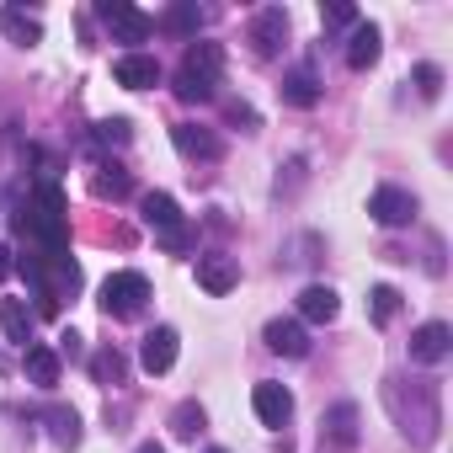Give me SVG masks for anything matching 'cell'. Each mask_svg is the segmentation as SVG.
<instances>
[{"label":"cell","instance_id":"obj_1","mask_svg":"<svg viewBox=\"0 0 453 453\" xmlns=\"http://www.w3.org/2000/svg\"><path fill=\"white\" fill-rule=\"evenodd\" d=\"M219 70H224V49H219V43H187L171 91H176L181 102H213V91H219Z\"/></svg>","mask_w":453,"mask_h":453},{"label":"cell","instance_id":"obj_2","mask_svg":"<svg viewBox=\"0 0 453 453\" xmlns=\"http://www.w3.org/2000/svg\"><path fill=\"white\" fill-rule=\"evenodd\" d=\"M139 213H144L150 230L160 235L165 251H187V246H192V230H187V219H181V208H176L171 192H144V197H139Z\"/></svg>","mask_w":453,"mask_h":453},{"label":"cell","instance_id":"obj_3","mask_svg":"<svg viewBox=\"0 0 453 453\" xmlns=\"http://www.w3.org/2000/svg\"><path fill=\"white\" fill-rule=\"evenodd\" d=\"M144 299H150V283H144L139 273H112V278L102 283V294H96V304H102L107 320H134V315L144 310Z\"/></svg>","mask_w":453,"mask_h":453},{"label":"cell","instance_id":"obj_4","mask_svg":"<svg viewBox=\"0 0 453 453\" xmlns=\"http://www.w3.org/2000/svg\"><path fill=\"white\" fill-rule=\"evenodd\" d=\"M96 17L112 33V43H150V33H155V22L144 12H134L128 0H96Z\"/></svg>","mask_w":453,"mask_h":453},{"label":"cell","instance_id":"obj_5","mask_svg":"<svg viewBox=\"0 0 453 453\" xmlns=\"http://www.w3.org/2000/svg\"><path fill=\"white\" fill-rule=\"evenodd\" d=\"M241 283V262L235 257H224V251H208V257H197V288L203 294H213V299H224Z\"/></svg>","mask_w":453,"mask_h":453},{"label":"cell","instance_id":"obj_6","mask_svg":"<svg viewBox=\"0 0 453 453\" xmlns=\"http://www.w3.org/2000/svg\"><path fill=\"white\" fill-rule=\"evenodd\" d=\"M368 213H373V224H384V230H400V224L416 219V197L400 192V187H379L368 197Z\"/></svg>","mask_w":453,"mask_h":453},{"label":"cell","instance_id":"obj_7","mask_svg":"<svg viewBox=\"0 0 453 453\" xmlns=\"http://www.w3.org/2000/svg\"><path fill=\"white\" fill-rule=\"evenodd\" d=\"M283 43H288V12H283V6L257 12V22H251V49H257V59H273Z\"/></svg>","mask_w":453,"mask_h":453},{"label":"cell","instance_id":"obj_8","mask_svg":"<svg viewBox=\"0 0 453 453\" xmlns=\"http://www.w3.org/2000/svg\"><path fill=\"white\" fill-rule=\"evenodd\" d=\"M448 352H453V331H448L442 320H426V326L411 331V363L432 368V363H442Z\"/></svg>","mask_w":453,"mask_h":453},{"label":"cell","instance_id":"obj_9","mask_svg":"<svg viewBox=\"0 0 453 453\" xmlns=\"http://www.w3.org/2000/svg\"><path fill=\"white\" fill-rule=\"evenodd\" d=\"M176 331L171 326H155L150 336H144V347H139V368L155 379V373H171V363H176Z\"/></svg>","mask_w":453,"mask_h":453},{"label":"cell","instance_id":"obj_10","mask_svg":"<svg viewBox=\"0 0 453 453\" xmlns=\"http://www.w3.org/2000/svg\"><path fill=\"white\" fill-rule=\"evenodd\" d=\"M251 405H257L262 426H288V416H294V395H288L283 384H273V379H262V384L251 389Z\"/></svg>","mask_w":453,"mask_h":453},{"label":"cell","instance_id":"obj_11","mask_svg":"<svg viewBox=\"0 0 453 453\" xmlns=\"http://www.w3.org/2000/svg\"><path fill=\"white\" fill-rule=\"evenodd\" d=\"M112 81L128 86V91H150V86H160V65L150 54H118L112 59Z\"/></svg>","mask_w":453,"mask_h":453},{"label":"cell","instance_id":"obj_12","mask_svg":"<svg viewBox=\"0 0 453 453\" xmlns=\"http://www.w3.org/2000/svg\"><path fill=\"white\" fill-rule=\"evenodd\" d=\"M342 315V299H336V288H326V283H310L304 294H299V326L310 320V326H331Z\"/></svg>","mask_w":453,"mask_h":453},{"label":"cell","instance_id":"obj_13","mask_svg":"<svg viewBox=\"0 0 453 453\" xmlns=\"http://www.w3.org/2000/svg\"><path fill=\"white\" fill-rule=\"evenodd\" d=\"M357 421H363L357 405H352V400H336V405L326 411V421H320V426H326V442H336V448H357Z\"/></svg>","mask_w":453,"mask_h":453},{"label":"cell","instance_id":"obj_14","mask_svg":"<svg viewBox=\"0 0 453 453\" xmlns=\"http://www.w3.org/2000/svg\"><path fill=\"white\" fill-rule=\"evenodd\" d=\"M267 347H273L278 357H310V331H304L299 320H273V326H267Z\"/></svg>","mask_w":453,"mask_h":453},{"label":"cell","instance_id":"obj_15","mask_svg":"<svg viewBox=\"0 0 453 453\" xmlns=\"http://www.w3.org/2000/svg\"><path fill=\"white\" fill-rule=\"evenodd\" d=\"M379 49H384L379 27H373V22H357L352 38H347V65H352V70H368V65H379Z\"/></svg>","mask_w":453,"mask_h":453},{"label":"cell","instance_id":"obj_16","mask_svg":"<svg viewBox=\"0 0 453 453\" xmlns=\"http://www.w3.org/2000/svg\"><path fill=\"white\" fill-rule=\"evenodd\" d=\"M203 22H208V12L197 6V0H176V6L160 17V27H165V33H176V38H192V43H197Z\"/></svg>","mask_w":453,"mask_h":453},{"label":"cell","instance_id":"obj_17","mask_svg":"<svg viewBox=\"0 0 453 453\" xmlns=\"http://www.w3.org/2000/svg\"><path fill=\"white\" fill-rule=\"evenodd\" d=\"M0 33H6L12 43H22V49L43 43V22L27 17V12H17V6H0Z\"/></svg>","mask_w":453,"mask_h":453},{"label":"cell","instance_id":"obj_18","mask_svg":"<svg viewBox=\"0 0 453 453\" xmlns=\"http://www.w3.org/2000/svg\"><path fill=\"white\" fill-rule=\"evenodd\" d=\"M22 368H27V379L38 384V389H54L59 384V352L54 347H27V357H22Z\"/></svg>","mask_w":453,"mask_h":453},{"label":"cell","instance_id":"obj_19","mask_svg":"<svg viewBox=\"0 0 453 453\" xmlns=\"http://www.w3.org/2000/svg\"><path fill=\"white\" fill-rule=\"evenodd\" d=\"M0 331H6V342H12V347H22V352H27V342H33V315H27V304H22V299H6V304H0Z\"/></svg>","mask_w":453,"mask_h":453},{"label":"cell","instance_id":"obj_20","mask_svg":"<svg viewBox=\"0 0 453 453\" xmlns=\"http://www.w3.org/2000/svg\"><path fill=\"white\" fill-rule=\"evenodd\" d=\"M171 139H176L181 155H197V160H213V155H219V139H213L208 128H197V123H176Z\"/></svg>","mask_w":453,"mask_h":453},{"label":"cell","instance_id":"obj_21","mask_svg":"<svg viewBox=\"0 0 453 453\" xmlns=\"http://www.w3.org/2000/svg\"><path fill=\"white\" fill-rule=\"evenodd\" d=\"M283 102H294V107H315L320 102V81H315V70H294V75H283Z\"/></svg>","mask_w":453,"mask_h":453},{"label":"cell","instance_id":"obj_22","mask_svg":"<svg viewBox=\"0 0 453 453\" xmlns=\"http://www.w3.org/2000/svg\"><path fill=\"white\" fill-rule=\"evenodd\" d=\"M43 421H49V432H54L59 448H75V442H81V416H75V411L54 405V411H43Z\"/></svg>","mask_w":453,"mask_h":453},{"label":"cell","instance_id":"obj_23","mask_svg":"<svg viewBox=\"0 0 453 453\" xmlns=\"http://www.w3.org/2000/svg\"><path fill=\"white\" fill-rule=\"evenodd\" d=\"M134 192V176L123 165H102L96 171V197H128Z\"/></svg>","mask_w":453,"mask_h":453},{"label":"cell","instance_id":"obj_24","mask_svg":"<svg viewBox=\"0 0 453 453\" xmlns=\"http://www.w3.org/2000/svg\"><path fill=\"white\" fill-rule=\"evenodd\" d=\"M368 315H373L379 326H389V320L400 315V288H389V283H379V288L368 294Z\"/></svg>","mask_w":453,"mask_h":453},{"label":"cell","instance_id":"obj_25","mask_svg":"<svg viewBox=\"0 0 453 453\" xmlns=\"http://www.w3.org/2000/svg\"><path fill=\"white\" fill-rule=\"evenodd\" d=\"M91 373H96L102 384H123V373H128V363H123V352H118V347H102V352L91 357Z\"/></svg>","mask_w":453,"mask_h":453},{"label":"cell","instance_id":"obj_26","mask_svg":"<svg viewBox=\"0 0 453 453\" xmlns=\"http://www.w3.org/2000/svg\"><path fill=\"white\" fill-rule=\"evenodd\" d=\"M171 432H176V437H197V432H203V405H197V400H181V405L171 411Z\"/></svg>","mask_w":453,"mask_h":453},{"label":"cell","instance_id":"obj_27","mask_svg":"<svg viewBox=\"0 0 453 453\" xmlns=\"http://www.w3.org/2000/svg\"><path fill=\"white\" fill-rule=\"evenodd\" d=\"M320 17H326V27H357V6H347V0H336V6H326Z\"/></svg>","mask_w":453,"mask_h":453},{"label":"cell","instance_id":"obj_28","mask_svg":"<svg viewBox=\"0 0 453 453\" xmlns=\"http://www.w3.org/2000/svg\"><path fill=\"white\" fill-rule=\"evenodd\" d=\"M416 91L432 102V96L442 91V70H437V65H421V70H416Z\"/></svg>","mask_w":453,"mask_h":453},{"label":"cell","instance_id":"obj_29","mask_svg":"<svg viewBox=\"0 0 453 453\" xmlns=\"http://www.w3.org/2000/svg\"><path fill=\"white\" fill-rule=\"evenodd\" d=\"M96 139H102V144H128V118H107V123H96Z\"/></svg>","mask_w":453,"mask_h":453},{"label":"cell","instance_id":"obj_30","mask_svg":"<svg viewBox=\"0 0 453 453\" xmlns=\"http://www.w3.org/2000/svg\"><path fill=\"white\" fill-rule=\"evenodd\" d=\"M54 352H59V363H65V357H70V363H81V357H86V347H81V336H75V331H59V347H54Z\"/></svg>","mask_w":453,"mask_h":453},{"label":"cell","instance_id":"obj_31","mask_svg":"<svg viewBox=\"0 0 453 453\" xmlns=\"http://www.w3.org/2000/svg\"><path fill=\"white\" fill-rule=\"evenodd\" d=\"M6 273H12V251L0 246V283H6Z\"/></svg>","mask_w":453,"mask_h":453},{"label":"cell","instance_id":"obj_32","mask_svg":"<svg viewBox=\"0 0 453 453\" xmlns=\"http://www.w3.org/2000/svg\"><path fill=\"white\" fill-rule=\"evenodd\" d=\"M134 453H165V448H160V442H144V448H134Z\"/></svg>","mask_w":453,"mask_h":453},{"label":"cell","instance_id":"obj_33","mask_svg":"<svg viewBox=\"0 0 453 453\" xmlns=\"http://www.w3.org/2000/svg\"><path fill=\"white\" fill-rule=\"evenodd\" d=\"M0 373H6V357H0Z\"/></svg>","mask_w":453,"mask_h":453},{"label":"cell","instance_id":"obj_34","mask_svg":"<svg viewBox=\"0 0 453 453\" xmlns=\"http://www.w3.org/2000/svg\"><path fill=\"white\" fill-rule=\"evenodd\" d=\"M208 453H224V448H208Z\"/></svg>","mask_w":453,"mask_h":453}]
</instances>
